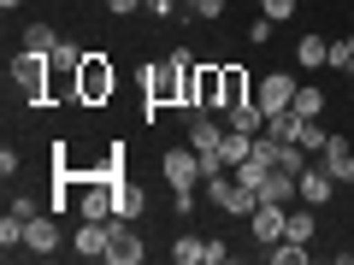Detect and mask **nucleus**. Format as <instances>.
<instances>
[{"mask_svg":"<svg viewBox=\"0 0 354 265\" xmlns=\"http://www.w3.org/2000/svg\"><path fill=\"white\" fill-rule=\"evenodd\" d=\"M142 95H148V124L160 106H195V53H165V59L142 65Z\"/></svg>","mask_w":354,"mask_h":265,"instance_id":"1","label":"nucleus"},{"mask_svg":"<svg viewBox=\"0 0 354 265\" xmlns=\"http://www.w3.org/2000/svg\"><path fill=\"white\" fill-rule=\"evenodd\" d=\"M118 88V71L106 53H83V65H77V101L83 106H106Z\"/></svg>","mask_w":354,"mask_h":265,"instance_id":"2","label":"nucleus"},{"mask_svg":"<svg viewBox=\"0 0 354 265\" xmlns=\"http://www.w3.org/2000/svg\"><path fill=\"white\" fill-rule=\"evenodd\" d=\"M48 83H53V59H48V53H18V59H12V88H18V95H24V101L30 106H48Z\"/></svg>","mask_w":354,"mask_h":265,"instance_id":"3","label":"nucleus"},{"mask_svg":"<svg viewBox=\"0 0 354 265\" xmlns=\"http://www.w3.org/2000/svg\"><path fill=\"white\" fill-rule=\"evenodd\" d=\"M201 189H207V201H213L218 213H230V218H248L254 206H260V195H254V189H242V183H236V171L201 177Z\"/></svg>","mask_w":354,"mask_h":265,"instance_id":"4","label":"nucleus"},{"mask_svg":"<svg viewBox=\"0 0 354 265\" xmlns=\"http://www.w3.org/2000/svg\"><path fill=\"white\" fill-rule=\"evenodd\" d=\"M71 253L77 259H106L113 253V218H83L71 230Z\"/></svg>","mask_w":354,"mask_h":265,"instance_id":"5","label":"nucleus"},{"mask_svg":"<svg viewBox=\"0 0 354 265\" xmlns=\"http://www.w3.org/2000/svg\"><path fill=\"white\" fill-rule=\"evenodd\" d=\"M160 177H165V189H195V183H201V153L195 148H171L160 159Z\"/></svg>","mask_w":354,"mask_h":265,"instance_id":"6","label":"nucleus"},{"mask_svg":"<svg viewBox=\"0 0 354 265\" xmlns=\"http://www.w3.org/2000/svg\"><path fill=\"white\" fill-rule=\"evenodd\" d=\"M254 101L266 106V118H272V112H290V106H295V77L290 71H266L260 83H254Z\"/></svg>","mask_w":354,"mask_h":265,"instance_id":"7","label":"nucleus"},{"mask_svg":"<svg viewBox=\"0 0 354 265\" xmlns=\"http://www.w3.org/2000/svg\"><path fill=\"white\" fill-rule=\"evenodd\" d=\"M283 224H290V206H278V201H260V206L248 213L254 242H266V248H272V242H283Z\"/></svg>","mask_w":354,"mask_h":265,"instance_id":"8","label":"nucleus"},{"mask_svg":"<svg viewBox=\"0 0 354 265\" xmlns=\"http://www.w3.org/2000/svg\"><path fill=\"white\" fill-rule=\"evenodd\" d=\"M24 253H59V213H36L24 224Z\"/></svg>","mask_w":354,"mask_h":265,"instance_id":"9","label":"nucleus"},{"mask_svg":"<svg viewBox=\"0 0 354 265\" xmlns=\"http://www.w3.org/2000/svg\"><path fill=\"white\" fill-rule=\"evenodd\" d=\"M218 141H225V124H218L207 106H189V148L195 153H213Z\"/></svg>","mask_w":354,"mask_h":265,"instance_id":"10","label":"nucleus"},{"mask_svg":"<svg viewBox=\"0 0 354 265\" xmlns=\"http://www.w3.org/2000/svg\"><path fill=\"white\" fill-rule=\"evenodd\" d=\"M254 101V88H248V71L242 65H218V112H230V106Z\"/></svg>","mask_w":354,"mask_h":265,"instance_id":"11","label":"nucleus"},{"mask_svg":"<svg viewBox=\"0 0 354 265\" xmlns=\"http://www.w3.org/2000/svg\"><path fill=\"white\" fill-rule=\"evenodd\" d=\"M319 165H325L337 183H354V153H348V136H330L325 148H319Z\"/></svg>","mask_w":354,"mask_h":265,"instance_id":"12","label":"nucleus"},{"mask_svg":"<svg viewBox=\"0 0 354 265\" xmlns=\"http://www.w3.org/2000/svg\"><path fill=\"white\" fill-rule=\"evenodd\" d=\"M142 242H136V230L124 224V218H113V253H106V265H142Z\"/></svg>","mask_w":354,"mask_h":265,"instance_id":"13","label":"nucleus"},{"mask_svg":"<svg viewBox=\"0 0 354 265\" xmlns=\"http://www.w3.org/2000/svg\"><path fill=\"white\" fill-rule=\"evenodd\" d=\"M330 195H337V177H330L325 165H307L301 171V201L307 206H330Z\"/></svg>","mask_w":354,"mask_h":265,"instance_id":"14","label":"nucleus"},{"mask_svg":"<svg viewBox=\"0 0 354 265\" xmlns=\"http://www.w3.org/2000/svg\"><path fill=\"white\" fill-rule=\"evenodd\" d=\"M225 130H242V136H266V106L260 101H242L225 112Z\"/></svg>","mask_w":354,"mask_h":265,"instance_id":"15","label":"nucleus"},{"mask_svg":"<svg viewBox=\"0 0 354 265\" xmlns=\"http://www.w3.org/2000/svg\"><path fill=\"white\" fill-rule=\"evenodd\" d=\"M195 106H207V112H218V65H195Z\"/></svg>","mask_w":354,"mask_h":265,"instance_id":"16","label":"nucleus"},{"mask_svg":"<svg viewBox=\"0 0 354 265\" xmlns=\"http://www.w3.org/2000/svg\"><path fill=\"white\" fill-rule=\"evenodd\" d=\"M295 65H301V71L330 65V41H325V36H301V41H295Z\"/></svg>","mask_w":354,"mask_h":265,"instance_id":"17","label":"nucleus"},{"mask_svg":"<svg viewBox=\"0 0 354 265\" xmlns=\"http://www.w3.org/2000/svg\"><path fill=\"white\" fill-rule=\"evenodd\" d=\"M142 206H148V195L136 189V183H118V201H113V218H124V224H136Z\"/></svg>","mask_w":354,"mask_h":265,"instance_id":"18","label":"nucleus"},{"mask_svg":"<svg viewBox=\"0 0 354 265\" xmlns=\"http://www.w3.org/2000/svg\"><path fill=\"white\" fill-rule=\"evenodd\" d=\"M266 259H272V265H307V242H290V236H283V242H272Z\"/></svg>","mask_w":354,"mask_h":265,"instance_id":"19","label":"nucleus"},{"mask_svg":"<svg viewBox=\"0 0 354 265\" xmlns=\"http://www.w3.org/2000/svg\"><path fill=\"white\" fill-rule=\"evenodd\" d=\"M201 253H207V236H177L171 242V259L177 265H201Z\"/></svg>","mask_w":354,"mask_h":265,"instance_id":"20","label":"nucleus"},{"mask_svg":"<svg viewBox=\"0 0 354 265\" xmlns=\"http://www.w3.org/2000/svg\"><path fill=\"white\" fill-rule=\"evenodd\" d=\"M24 48H30V53H48V59H53V48H59V36H53L48 24H30V30H24Z\"/></svg>","mask_w":354,"mask_h":265,"instance_id":"21","label":"nucleus"},{"mask_svg":"<svg viewBox=\"0 0 354 265\" xmlns=\"http://www.w3.org/2000/svg\"><path fill=\"white\" fill-rule=\"evenodd\" d=\"M295 141H301L307 153H319V148H325V141H330V130L319 124V118H301V136H295Z\"/></svg>","mask_w":354,"mask_h":265,"instance_id":"22","label":"nucleus"},{"mask_svg":"<svg viewBox=\"0 0 354 265\" xmlns=\"http://www.w3.org/2000/svg\"><path fill=\"white\" fill-rule=\"evenodd\" d=\"M290 112L319 118V112H325V95H319V88H295V106H290Z\"/></svg>","mask_w":354,"mask_h":265,"instance_id":"23","label":"nucleus"},{"mask_svg":"<svg viewBox=\"0 0 354 265\" xmlns=\"http://www.w3.org/2000/svg\"><path fill=\"white\" fill-rule=\"evenodd\" d=\"M53 65H59V71H77V65H83V48H77L71 36H59V48H53Z\"/></svg>","mask_w":354,"mask_h":265,"instance_id":"24","label":"nucleus"},{"mask_svg":"<svg viewBox=\"0 0 354 265\" xmlns=\"http://www.w3.org/2000/svg\"><path fill=\"white\" fill-rule=\"evenodd\" d=\"M0 248H6V253H12V248H24V218H12V213L0 218Z\"/></svg>","mask_w":354,"mask_h":265,"instance_id":"25","label":"nucleus"},{"mask_svg":"<svg viewBox=\"0 0 354 265\" xmlns=\"http://www.w3.org/2000/svg\"><path fill=\"white\" fill-rule=\"evenodd\" d=\"M41 206H48V201H36V195H12V206H6V213H12V218H24V224H30V218H36Z\"/></svg>","mask_w":354,"mask_h":265,"instance_id":"26","label":"nucleus"},{"mask_svg":"<svg viewBox=\"0 0 354 265\" xmlns=\"http://www.w3.org/2000/svg\"><path fill=\"white\" fill-rule=\"evenodd\" d=\"M183 6H189V18H207V24L225 12V0H183Z\"/></svg>","mask_w":354,"mask_h":265,"instance_id":"27","label":"nucleus"},{"mask_svg":"<svg viewBox=\"0 0 354 265\" xmlns=\"http://www.w3.org/2000/svg\"><path fill=\"white\" fill-rule=\"evenodd\" d=\"M260 12L272 18V24H283V18H295V0H260Z\"/></svg>","mask_w":354,"mask_h":265,"instance_id":"28","label":"nucleus"},{"mask_svg":"<svg viewBox=\"0 0 354 265\" xmlns=\"http://www.w3.org/2000/svg\"><path fill=\"white\" fill-rule=\"evenodd\" d=\"M225 259H230V242L207 236V253H201V265H225Z\"/></svg>","mask_w":354,"mask_h":265,"instance_id":"29","label":"nucleus"},{"mask_svg":"<svg viewBox=\"0 0 354 265\" xmlns=\"http://www.w3.org/2000/svg\"><path fill=\"white\" fill-rule=\"evenodd\" d=\"M248 41H254V48H266V41H272V18H254V24H248Z\"/></svg>","mask_w":354,"mask_h":265,"instance_id":"30","label":"nucleus"},{"mask_svg":"<svg viewBox=\"0 0 354 265\" xmlns=\"http://www.w3.org/2000/svg\"><path fill=\"white\" fill-rule=\"evenodd\" d=\"M171 213L189 218V213H195V189H171Z\"/></svg>","mask_w":354,"mask_h":265,"instance_id":"31","label":"nucleus"},{"mask_svg":"<svg viewBox=\"0 0 354 265\" xmlns=\"http://www.w3.org/2000/svg\"><path fill=\"white\" fill-rule=\"evenodd\" d=\"M330 65H337V71H348V36L330 41Z\"/></svg>","mask_w":354,"mask_h":265,"instance_id":"32","label":"nucleus"},{"mask_svg":"<svg viewBox=\"0 0 354 265\" xmlns=\"http://www.w3.org/2000/svg\"><path fill=\"white\" fill-rule=\"evenodd\" d=\"M0 177H6V183L18 177V148H6V153H0Z\"/></svg>","mask_w":354,"mask_h":265,"instance_id":"33","label":"nucleus"},{"mask_svg":"<svg viewBox=\"0 0 354 265\" xmlns=\"http://www.w3.org/2000/svg\"><path fill=\"white\" fill-rule=\"evenodd\" d=\"M142 12H153V18H171V12H177V0H148Z\"/></svg>","mask_w":354,"mask_h":265,"instance_id":"34","label":"nucleus"},{"mask_svg":"<svg viewBox=\"0 0 354 265\" xmlns=\"http://www.w3.org/2000/svg\"><path fill=\"white\" fill-rule=\"evenodd\" d=\"M148 0H106V12H142Z\"/></svg>","mask_w":354,"mask_h":265,"instance_id":"35","label":"nucleus"},{"mask_svg":"<svg viewBox=\"0 0 354 265\" xmlns=\"http://www.w3.org/2000/svg\"><path fill=\"white\" fill-rule=\"evenodd\" d=\"M348 77H354V36H348Z\"/></svg>","mask_w":354,"mask_h":265,"instance_id":"36","label":"nucleus"},{"mask_svg":"<svg viewBox=\"0 0 354 265\" xmlns=\"http://www.w3.org/2000/svg\"><path fill=\"white\" fill-rule=\"evenodd\" d=\"M0 6H6V12H18V6H24V0H0Z\"/></svg>","mask_w":354,"mask_h":265,"instance_id":"37","label":"nucleus"}]
</instances>
